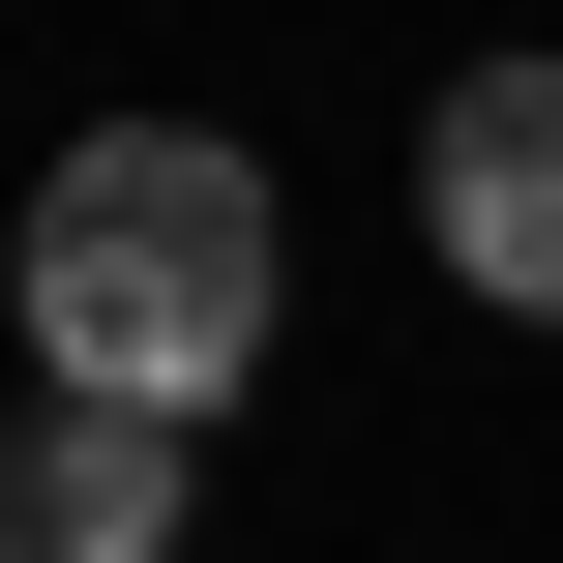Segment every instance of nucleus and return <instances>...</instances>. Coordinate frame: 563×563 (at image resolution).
Returning <instances> with one entry per match:
<instances>
[{"mask_svg": "<svg viewBox=\"0 0 563 563\" xmlns=\"http://www.w3.org/2000/svg\"><path fill=\"white\" fill-rule=\"evenodd\" d=\"M30 356H59V416H148V445H208L238 386H267V327H297V267H267V148H208V119H89L59 178H30Z\"/></svg>", "mask_w": 563, "mask_h": 563, "instance_id": "obj_1", "label": "nucleus"}, {"mask_svg": "<svg viewBox=\"0 0 563 563\" xmlns=\"http://www.w3.org/2000/svg\"><path fill=\"white\" fill-rule=\"evenodd\" d=\"M416 238H445L505 327H563V59H475V89L416 119Z\"/></svg>", "mask_w": 563, "mask_h": 563, "instance_id": "obj_2", "label": "nucleus"}, {"mask_svg": "<svg viewBox=\"0 0 563 563\" xmlns=\"http://www.w3.org/2000/svg\"><path fill=\"white\" fill-rule=\"evenodd\" d=\"M0 563H178V445L148 416H30L0 445Z\"/></svg>", "mask_w": 563, "mask_h": 563, "instance_id": "obj_3", "label": "nucleus"}]
</instances>
